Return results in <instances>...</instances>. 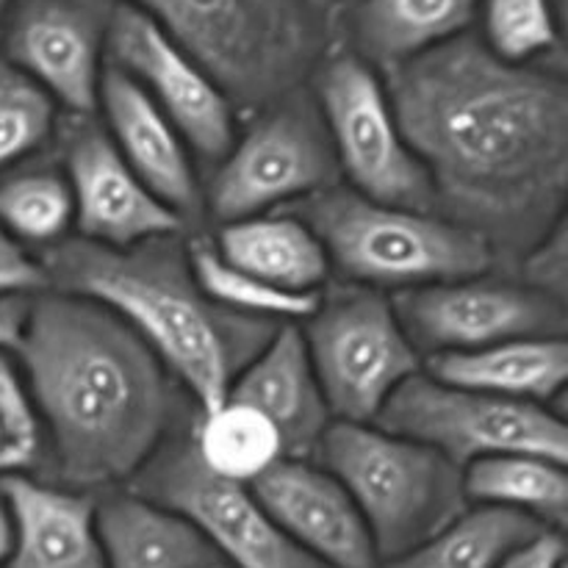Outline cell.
I'll list each match as a JSON object with an SVG mask.
<instances>
[{"label":"cell","mask_w":568,"mask_h":568,"mask_svg":"<svg viewBox=\"0 0 568 568\" xmlns=\"http://www.w3.org/2000/svg\"><path fill=\"white\" fill-rule=\"evenodd\" d=\"M338 166L320 109L286 100L233 142L205 189L211 216L227 222L270 214L336 183Z\"/></svg>","instance_id":"cell-10"},{"label":"cell","mask_w":568,"mask_h":568,"mask_svg":"<svg viewBox=\"0 0 568 568\" xmlns=\"http://www.w3.org/2000/svg\"><path fill=\"white\" fill-rule=\"evenodd\" d=\"M486 48L508 64H530L558 44L549 0H486Z\"/></svg>","instance_id":"cell-30"},{"label":"cell","mask_w":568,"mask_h":568,"mask_svg":"<svg viewBox=\"0 0 568 568\" xmlns=\"http://www.w3.org/2000/svg\"><path fill=\"white\" fill-rule=\"evenodd\" d=\"M55 103L33 78L0 59V172L48 144L55 131Z\"/></svg>","instance_id":"cell-29"},{"label":"cell","mask_w":568,"mask_h":568,"mask_svg":"<svg viewBox=\"0 0 568 568\" xmlns=\"http://www.w3.org/2000/svg\"><path fill=\"white\" fill-rule=\"evenodd\" d=\"M192 447L209 475L236 486H253L286 458L275 425L233 397L200 414Z\"/></svg>","instance_id":"cell-25"},{"label":"cell","mask_w":568,"mask_h":568,"mask_svg":"<svg viewBox=\"0 0 568 568\" xmlns=\"http://www.w3.org/2000/svg\"><path fill=\"white\" fill-rule=\"evenodd\" d=\"M105 50L109 64L133 78L164 111L192 155L209 164L225 159L236 142L231 98L150 17L125 3L114 6Z\"/></svg>","instance_id":"cell-13"},{"label":"cell","mask_w":568,"mask_h":568,"mask_svg":"<svg viewBox=\"0 0 568 568\" xmlns=\"http://www.w3.org/2000/svg\"><path fill=\"white\" fill-rule=\"evenodd\" d=\"M316 103L353 192L399 209L436 211L430 175L405 142L375 67L353 53L327 61L316 78Z\"/></svg>","instance_id":"cell-9"},{"label":"cell","mask_w":568,"mask_h":568,"mask_svg":"<svg viewBox=\"0 0 568 568\" xmlns=\"http://www.w3.org/2000/svg\"><path fill=\"white\" fill-rule=\"evenodd\" d=\"M11 519L6 568H105L98 505L72 488L31 477L0 480Z\"/></svg>","instance_id":"cell-19"},{"label":"cell","mask_w":568,"mask_h":568,"mask_svg":"<svg viewBox=\"0 0 568 568\" xmlns=\"http://www.w3.org/2000/svg\"><path fill=\"white\" fill-rule=\"evenodd\" d=\"M394 314L419 355L466 353L514 338L564 336L566 303L527 283L486 275L408 288L392 297Z\"/></svg>","instance_id":"cell-12"},{"label":"cell","mask_w":568,"mask_h":568,"mask_svg":"<svg viewBox=\"0 0 568 568\" xmlns=\"http://www.w3.org/2000/svg\"><path fill=\"white\" fill-rule=\"evenodd\" d=\"M98 109L105 114V133L139 181L178 216L194 214L203 203L192 150L164 111L142 87L105 61L100 75Z\"/></svg>","instance_id":"cell-17"},{"label":"cell","mask_w":568,"mask_h":568,"mask_svg":"<svg viewBox=\"0 0 568 568\" xmlns=\"http://www.w3.org/2000/svg\"><path fill=\"white\" fill-rule=\"evenodd\" d=\"M111 11L105 0H22L6 31V61L72 116H94Z\"/></svg>","instance_id":"cell-14"},{"label":"cell","mask_w":568,"mask_h":568,"mask_svg":"<svg viewBox=\"0 0 568 568\" xmlns=\"http://www.w3.org/2000/svg\"><path fill=\"white\" fill-rule=\"evenodd\" d=\"M14 353L48 458L67 488L131 480L170 438L175 381L100 303L42 294L28 303Z\"/></svg>","instance_id":"cell-2"},{"label":"cell","mask_w":568,"mask_h":568,"mask_svg":"<svg viewBox=\"0 0 568 568\" xmlns=\"http://www.w3.org/2000/svg\"><path fill=\"white\" fill-rule=\"evenodd\" d=\"M48 283L42 261L0 227V300H22L31 292H42Z\"/></svg>","instance_id":"cell-33"},{"label":"cell","mask_w":568,"mask_h":568,"mask_svg":"<svg viewBox=\"0 0 568 568\" xmlns=\"http://www.w3.org/2000/svg\"><path fill=\"white\" fill-rule=\"evenodd\" d=\"M136 494L186 516L227 568H327L275 525L250 486L209 475L192 438L164 444L136 475Z\"/></svg>","instance_id":"cell-11"},{"label":"cell","mask_w":568,"mask_h":568,"mask_svg":"<svg viewBox=\"0 0 568 568\" xmlns=\"http://www.w3.org/2000/svg\"><path fill=\"white\" fill-rule=\"evenodd\" d=\"M544 530L549 527L530 516L480 505L464 510L453 525L410 552L386 560V568H499Z\"/></svg>","instance_id":"cell-26"},{"label":"cell","mask_w":568,"mask_h":568,"mask_svg":"<svg viewBox=\"0 0 568 568\" xmlns=\"http://www.w3.org/2000/svg\"><path fill=\"white\" fill-rule=\"evenodd\" d=\"M375 425L436 449L460 471L491 455L568 460V430L547 405L449 386L425 372H416L392 394Z\"/></svg>","instance_id":"cell-8"},{"label":"cell","mask_w":568,"mask_h":568,"mask_svg":"<svg viewBox=\"0 0 568 568\" xmlns=\"http://www.w3.org/2000/svg\"><path fill=\"white\" fill-rule=\"evenodd\" d=\"M105 568H216L222 566L203 532L142 494H120L98 508Z\"/></svg>","instance_id":"cell-21"},{"label":"cell","mask_w":568,"mask_h":568,"mask_svg":"<svg viewBox=\"0 0 568 568\" xmlns=\"http://www.w3.org/2000/svg\"><path fill=\"white\" fill-rule=\"evenodd\" d=\"M305 322L300 333L333 422L375 425L392 394L422 369L392 300L375 288L333 292Z\"/></svg>","instance_id":"cell-7"},{"label":"cell","mask_w":568,"mask_h":568,"mask_svg":"<svg viewBox=\"0 0 568 568\" xmlns=\"http://www.w3.org/2000/svg\"><path fill=\"white\" fill-rule=\"evenodd\" d=\"M425 369L433 381L449 386L547 405L568 381V344L564 336L514 338L466 353L430 355Z\"/></svg>","instance_id":"cell-20"},{"label":"cell","mask_w":568,"mask_h":568,"mask_svg":"<svg viewBox=\"0 0 568 568\" xmlns=\"http://www.w3.org/2000/svg\"><path fill=\"white\" fill-rule=\"evenodd\" d=\"M275 525L327 568H377L375 541L347 488L316 460L283 458L250 486Z\"/></svg>","instance_id":"cell-16"},{"label":"cell","mask_w":568,"mask_h":568,"mask_svg":"<svg viewBox=\"0 0 568 568\" xmlns=\"http://www.w3.org/2000/svg\"><path fill=\"white\" fill-rule=\"evenodd\" d=\"M464 491L469 503L530 516L549 530L560 532L566 525V464L541 455L516 453L471 460L464 469Z\"/></svg>","instance_id":"cell-24"},{"label":"cell","mask_w":568,"mask_h":568,"mask_svg":"<svg viewBox=\"0 0 568 568\" xmlns=\"http://www.w3.org/2000/svg\"><path fill=\"white\" fill-rule=\"evenodd\" d=\"M216 568H227V566H216Z\"/></svg>","instance_id":"cell-38"},{"label":"cell","mask_w":568,"mask_h":568,"mask_svg":"<svg viewBox=\"0 0 568 568\" xmlns=\"http://www.w3.org/2000/svg\"><path fill=\"white\" fill-rule=\"evenodd\" d=\"M314 460L347 488L381 560L410 552L469 510L458 466L377 425L333 422Z\"/></svg>","instance_id":"cell-5"},{"label":"cell","mask_w":568,"mask_h":568,"mask_svg":"<svg viewBox=\"0 0 568 568\" xmlns=\"http://www.w3.org/2000/svg\"><path fill=\"white\" fill-rule=\"evenodd\" d=\"M186 253L194 281L203 288L205 297L231 314L277 325V322L308 320L320 308L322 294L286 292V288L270 286L250 272L227 264L216 253L214 244H192Z\"/></svg>","instance_id":"cell-27"},{"label":"cell","mask_w":568,"mask_h":568,"mask_svg":"<svg viewBox=\"0 0 568 568\" xmlns=\"http://www.w3.org/2000/svg\"><path fill=\"white\" fill-rule=\"evenodd\" d=\"M75 225V203L64 170L39 166L0 183V227L22 247H55Z\"/></svg>","instance_id":"cell-28"},{"label":"cell","mask_w":568,"mask_h":568,"mask_svg":"<svg viewBox=\"0 0 568 568\" xmlns=\"http://www.w3.org/2000/svg\"><path fill=\"white\" fill-rule=\"evenodd\" d=\"M11 349H0V480L33 469L44 453L42 427Z\"/></svg>","instance_id":"cell-31"},{"label":"cell","mask_w":568,"mask_h":568,"mask_svg":"<svg viewBox=\"0 0 568 568\" xmlns=\"http://www.w3.org/2000/svg\"><path fill=\"white\" fill-rule=\"evenodd\" d=\"M227 397L250 405L275 425L286 458L314 460L333 425L303 333L292 325L272 333L270 342L239 372Z\"/></svg>","instance_id":"cell-18"},{"label":"cell","mask_w":568,"mask_h":568,"mask_svg":"<svg viewBox=\"0 0 568 568\" xmlns=\"http://www.w3.org/2000/svg\"><path fill=\"white\" fill-rule=\"evenodd\" d=\"M59 292L87 297L120 316L186 388L200 414L225 403L239 372L277 331L275 322L247 320L211 303L175 236L128 250L78 239L42 255Z\"/></svg>","instance_id":"cell-3"},{"label":"cell","mask_w":568,"mask_h":568,"mask_svg":"<svg viewBox=\"0 0 568 568\" xmlns=\"http://www.w3.org/2000/svg\"><path fill=\"white\" fill-rule=\"evenodd\" d=\"M9 552H11V519H9V508H6L3 494H0V568H6Z\"/></svg>","instance_id":"cell-36"},{"label":"cell","mask_w":568,"mask_h":568,"mask_svg":"<svg viewBox=\"0 0 568 568\" xmlns=\"http://www.w3.org/2000/svg\"><path fill=\"white\" fill-rule=\"evenodd\" d=\"M17 0H0V22L6 20V17L11 14V9H14Z\"/></svg>","instance_id":"cell-37"},{"label":"cell","mask_w":568,"mask_h":568,"mask_svg":"<svg viewBox=\"0 0 568 568\" xmlns=\"http://www.w3.org/2000/svg\"><path fill=\"white\" fill-rule=\"evenodd\" d=\"M186 50L231 98L264 105L283 98L314 55L300 0H122Z\"/></svg>","instance_id":"cell-6"},{"label":"cell","mask_w":568,"mask_h":568,"mask_svg":"<svg viewBox=\"0 0 568 568\" xmlns=\"http://www.w3.org/2000/svg\"><path fill=\"white\" fill-rule=\"evenodd\" d=\"M388 100L449 220L532 247L564 220L568 89L460 37L388 70Z\"/></svg>","instance_id":"cell-1"},{"label":"cell","mask_w":568,"mask_h":568,"mask_svg":"<svg viewBox=\"0 0 568 568\" xmlns=\"http://www.w3.org/2000/svg\"><path fill=\"white\" fill-rule=\"evenodd\" d=\"M499 568H566V544L558 530L538 532Z\"/></svg>","instance_id":"cell-34"},{"label":"cell","mask_w":568,"mask_h":568,"mask_svg":"<svg viewBox=\"0 0 568 568\" xmlns=\"http://www.w3.org/2000/svg\"><path fill=\"white\" fill-rule=\"evenodd\" d=\"M336 266L355 286L394 294L486 275L494 247L471 227L436 214L377 203L353 189H322L294 203Z\"/></svg>","instance_id":"cell-4"},{"label":"cell","mask_w":568,"mask_h":568,"mask_svg":"<svg viewBox=\"0 0 568 568\" xmlns=\"http://www.w3.org/2000/svg\"><path fill=\"white\" fill-rule=\"evenodd\" d=\"M214 250L227 264L286 292L320 294L333 270L316 233L294 214H258L227 222Z\"/></svg>","instance_id":"cell-22"},{"label":"cell","mask_w":568,"mask_h":568,"mask_svg":"<svg viewBox=\"0 0 568 568\" xmlns=\"http://www.w3.org/2000/svg\"><path fill=\"white\" fill-rule=\"evenodd\" d=\"M28 300H0V349H14L26 322Z\"/></svg>","instance_id":"cell-35"},{"label":"cell","mask_w":568,"mask_h":568,"mask_svg":"<svg viewBox=\"0 0 568 568\" xmlns=\"http://www.w3.org/2000/svg\"><path fill=\"white\" fill-rule=\"evenodd\" d=\"M64 175L75 203V227L87 242L128 250L181 231V216L139 181L92 116H72Z\"/></svg>","instance_id":"cell-15"},{"label":"cell","mask_w":568,"mask_h":568,"mask_svg":"<svg viewBox=\"0 0 568 568\" xmlns=\"http://www.w3.org/2000/svg\"><path fill=\"white\" fill-rule=\"evenodd\" d=\"M568 250H566V222L560 220L547 236L538 239L527 253L525 277L527 286L536 292L547 294V297L566 303V277H568Z\"/></svg>","instance_id":"cell-32"},{"label":"cell","mask_w":568,"mask_h":568,"mask_svg":"<svg viewBox=\"0 0 568 568\" xmlns=\"http://www.w3.org/2000/svg\"><path fill=\"white\" fill-rule=\"evenodd\" d=\"M480 0H361L353 17L366 64L397 67L466 33Z\"/></svg>","instance_id":"cell-23"}]
</instances>
